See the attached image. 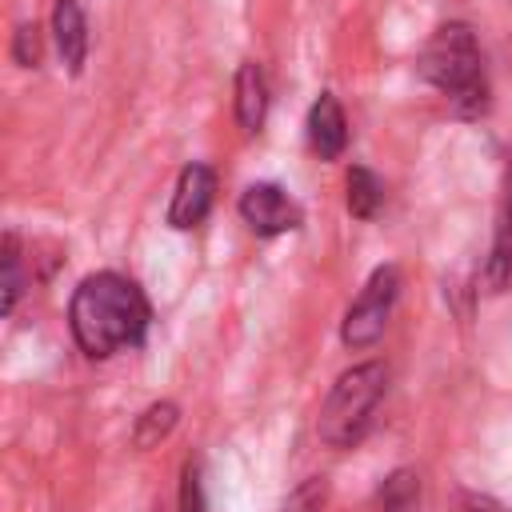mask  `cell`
I'll return each mask as SVG.
<instances>
[{
    "label": "cell",
    "mask_w": 512,
    "mask_h": 512,
    "mask_svg": "<svg viewBox=\"0 0 512 512\" xmlns=\"http://www.w3.org/2000/svg\"><path fill=\"white\" fill-rule=\"evenodd\" d=\"M212 196H216V176L208 164H188L176 180V192H172V204H168V224L172 228H196L208 208H212Z\"/></svg>",
    "instance_id": "8992f818"
},
{
    "label": "cell",
    "mask_w": 512,
    "mask_h": 512,
    "mask_svg": "<svg viewBox=\"0 0 512 512\" xmlns=\"http://www.w3.org/2000/svg\"><path fill=\"white\" fill-rule=\"evenodd\" d=\"M508 212H512V204H508Z\"/></svg>",
    "instance_id": "ac0fdd59"
},
{
    "label": "cell",
    "mask_w": 512,
    "mask_h": 512,
    "mask_svg": "<svg viewBox=\"0 0 512 512\" xmlns=\"http://www.w3.org/2000/svg\"><path fill=\"white\" fill-rule=\"evenodd\" d=\"M384 392H388V368L380 360H368V364L348 368L332 384V392H328V400L320 408V420H316L320 440L328 448H352V444H360L364 432H368V424H372L376 404L384 400Z\"/></svg>",
    "instance_id": "3957f363"
},
{
    "label": "cell",
    "mask_w": 512,
    "mask_h": 512,
    "mask_svg": "<svg viewBox=\"0 0 512 512\" xmlns=\"http://www.w3.org/2000/svg\"><path fill=\"white\" fill-rule=\"evenodd\" d=\"M264 112H268V84H264V72L260 64L244 60L240 72H236V120L244 132H256L264 124Z\"/></svg>",
    "instance_id": "9c48e42d"
},
{
    "label": "cell",
    "mask_w": 512,
    "mask_h": 512,
    "mask_svg": "<svg viewBox=\"0 0 512 512\" xmlns=\"http://www.w3.org/2000/svg\"><path fill=\"white\" fill-rule=\"evenodd\" d=\"M308 144L316 148L320 160H336L348 144V120L332 92H320V100L308 112Z\"/></svg>",
    "instance_id": "ba28073f"
},
{
    "label": "cell",
    "mask_w": 512,
    "mask_h": 512,
    "mask_svg": "<svg viewBox=\"0 0 512 512\" xmlns=\"http://www.w3.org/2000/svg\"><path fill=\"white\" fill-rule=\"evenodd\" d=\"M240 216L256 236H280L300 228V208L280 184H248L240 196Z\"/></svg>",
    "instance_id": "5b68a950"
},
{
    "label": "cell",
    "mask_w": 512,
    "mask_h": 512,
    "mask_svg": "<svg viewBox=\"0 0 512 512\" xmlns=\"http://www.w3.org/2000/svg\"><path fill=\"white\" fill-rule=\"evenodd\" d=\"M416 504H420V476L408 468L392 472L376 496V512H416Z\"/></svg>",
    "instance_id": "8fae6325"
},
{
    "label": "cell",
    "mask_w": 512,
    "mask_h": 512,
    "mask_svg": "<svg viewBox=\"0 0 512 512\" xmlns=\"http://www.w3.org/2000/svg\"><path fill=\"white\" fill-rule=\"evenodd\" d=\"M180 512H208L204 480H200V468H196V464H188V468H184V484H180Z\"/></svg>",
    "instance_id": "2e32d148"
},
{
    "label": "cell",
    "mask_w": 512,
    "mask_h": 512,
    "mask_svg": "<svg viewBox=\"0 0 512 512\" xmlns=\"http://www.w3.org/2000/svg\"><path fill=\"white\" fill-rule=\"evenodd\" d=\"M0 264H4V296H0V312L12 316L16 312V300L24 292V268H20V240L8 232L4 236V252H0Z\"/></svg>",
    "instance_id": "4fadbf2b"
},
{
    "label": "cell",
    "mask_w": 512,
    "mask_h": 512,
    "mask_svg": "<svg viewBox=\"0 0 512 512\" xmlns=\"http://www.w3.org/2000/svg\"><path fill=\"white\" fill-rule=\"evenodd\" d=\"M324 496H328V488H324V480H304L288 500H284V508L280 512H320L324 508Z\"/></svg>",
    "instance_id": "5bb4252c"
},
{
    "label": "cell",
    "mask_w": 512,
    "mask_h": 512,
    "mask_svg": "<svg viewBox=\"0 0 512 512\" xmlns=\"http://www.w3.org/2000/svg\"><path fill=\"white\" fill-rule=\"evenodd\" d=\"M52 40H56V52H60L64 68L80 72L84 56H88V20H84V4L80 0H56V8H52Z\"/></svg>",
    "instance_id": "52a82bcc"
},
{
    "label": "cell",
    "mask_w": 512,
    "mask_h": 512,
    "mask_svg": "<svg viewBox=\"0 0 512 512\" xmlns=\"http://www.w3.org/2000/svg\"><path fill=\"white\" fill-rule=\"evenodd\" d=\"M12 60L24 64V68H36L40 64V28L36 24H20L16 36H12Z\"/></svg>",
    "instance_id": "9a60e30c"
},
{
    "label": "cell",
    "mask_w": 512,
    "mask_h": 512,
    "mask_svg": "<svg viewBox=\"0 0 512 512\" xmlns=\"http://www.w3.org/2000/svg\"><path fill=\"white\" fill-rule=\"evenodd\" d=\"M380 200H384V184L376 180V172L352 168L348 172V212L360 216V220H368V216H376Z\"/></svg>",
    "instance_id": "7c38bea8"
},
{
    "label": "cell",
    "mask_w": 512,
    "mask_h": 512,
    "mask_svg": "<svg viewBox=\"0 0 512 512\" xmlns=\"http://www.w3.org/2000/svg\"><path fill=\"white\" fill-rule=\"evenodd\" d=\"M468 512H500L488 496H468Z\"/></svg>",
    "instance_id": "e0dca14e"
},
{
    "label": "cell",
    "mask_w": 512,
    "mask_h": 512,
    "mask_svg": "<svg viewBox=\"0 0 512 512\" xmlns=\"http://www.w3.org/2000/svg\"><path fill=\"white\" fill-rule=\"evenodd\" d=\"M396 292H400V272L392 264L376 268L368 276V284L360 288V296L352 300L348 316H344V328H340V340L348 348H368L384 336V324L392 316V304H396Z\"/></svg>",
    "instance_id": "277c9868"
},
{
    "label": "cell",
    "mask_w": 512,
    "mask_h": 512,
    "mask_svg": "<svg viewBox=\"0 0 512 512\" xmlns=\"http://www.w3.org/2000/svg\"><path fill=\"white\" fill-rule=\"evenodd\" d=\"M152 308L144 292L120 272L84 276L68 304V324L76 344L88 356H112L116 348H132L144 340Z\"/></svg>",
    "instance_id": "6da1fadb"
},
{
    "label": "cell",
    "mask_w": 512,
    "mask_h": 512,
    "mask_svg": "<svg viewBox=\"0 0 512 512\" xmlns=\"http://www.w3.org/2000/svg\"><path fill=\"white\" fill-rule=\"evenodd\" d=\"M420 76L448 96V104L460 116H476L488 108V80H484V60L480 44L468 24L452 20L432 32V40L420 52Z\"/></svg>",
    "instance_id": "7a4b0ae2"
},
{
    "label": "cell",
    "mask_w": 512,
    "mask_h": 512,
    "mask_svg": "<svg viewBox=\"0 0 512 512\" xmlns=\"http://www.w3.org/2000/svg\"><path fill=\"white\" fill-rule=\"evenodd\" d=\"M172 428H176V404H172V400H156V404H148V408L136 416V424H132V444H136V448H152V444H160Z\"/></svg>",
    "instance_id": "30bf717a"
}]
</instances>
